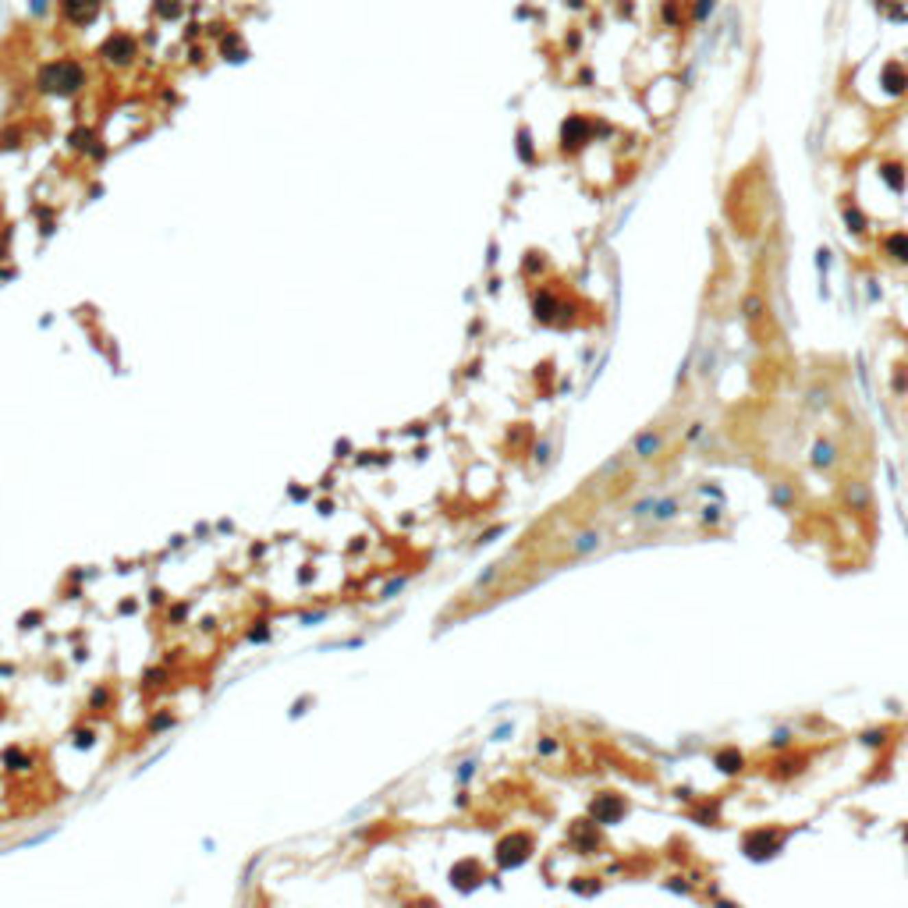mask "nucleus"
I'll return each instance as SVG.
<instances>
[{
	"label": "nucleus",
	"instance_id": "1",
	"mask_svg": "<svg viewBox=\"0 0 908 908\" xmlns=\"http://www.w3.org/2000/svg\"><path fill=\"white\" fill-rule=\"evenodd\" d=\"M82 86V68L71 60H57V64L39 71V89H53V93H75Z\"/></svg>",
	"mask_w": 908,
	"mask_h": 908
},
{
	"label": "nucleus",
	"instance_id": "2",
	"mask_svg": "<svg viewBox=\"0 0 908 908\" xmlns=\"http://www.w3.org/2000/svg\"><path fill=\"white\" fill-rule=\"evenodd\" d=\"M561 139H564V150H579L589 139V121L586 117H571L564 125V132H561Z\"/></svg>",
	"mask_w": 908,
	"mask_h": 908
},
{
	"label": "nucleus",
	"instance_id": "3",
	"mask_svg": "<svg viewBox=\"0 0 908 908\" xmlns=\"http://www.w3.org/2000/svg\"><path fill=\"white\" fill-rule=\"evenodd\" d=\"M883 252L894 263H908V231H894L883 238Z\"/></svg>",
	"mask_w": 908,
	"mask_h": 908
},
{
	"label": "nucleus",
	"instance_id": "4",
	"mask_svg": "<svg viewBox=\"0 0 908 908\" xmlns=\"http://www.w3.org/2000/svg\"><path fill=\"white\" fill-rule=\"evenodd\" d=\"M883 86L891 93H905L908 89V71L898 64V60H891V64L883 68Z\"/></svg>",
	"mask_w": 908,
	"mask_h": 908
},
{
	"label": "nucleus",
	"instance_id": "5",
	"mask_svg": "<svg viewBox=\"0 0 908 908\" xmlns=\"http://www.w3.org/2000/svg\"><path fill=\"white\" fill-rule=\"evenodd\" d=\"M880 178L891 184L894 192H901V189H905V181H908V174H905L901 163H883V167H880Z\"/></svg>",
	"mask_w": 908,
	"mask_h": 908
},
{
	"label": "nucleus",
	"instance_id": "6",
	"mask_svg": "<svg viewBox=\"0 0 908 908\" xmlns=\"http://www.w3.org/2000/svg\"><path fill=\"white\" fill-rule=\"evenodd\" d=\"M844 224H848V231H865V217L855 206H844Z\"/></svg>",
	"mask_w": 908,
	"mask_h": 908
},
{
	"label": "nucleus",
	"instance_id": "7",
	"mask_svg": "<svg viewBox=\"0 0 908 908\" xmlns=\"http://www.w3.org/2000/svg\"><path fill=\"white\" fill-rule=\"evenodd\" d=\"M664 22L667 25H678L681 22V0H667V4H664Z\"/></svg>",
	"mask_w": 908,
	"mask_h": 908
},
{
	"label": "nucleus",
	"instance_id": "8",
	"mask_svg": "<svg viewBox=\"0 0 908 908\" xmlns=\"http://www.w3.org/2000/svg\"><path fill=\"white\" fill-rule=\"evenodd\" d=\"M741 309H745V316H749V320H759V316H763V298H759V295H749Z\"/></svg>",
	"mask_w": 908,
	"mask_h": 908
},
{
	"label": "nucleus",
	"instance_id": "9",
	"mask_svg": "<svg viewBox=\"0 0 908 908\" xmlns=\"http://www.w3.org/2000/svg\"><path fill=\"white\" fill-rule=\"evenodd\" d=\"M550 313H553V298H550V295L536 298V316H540V320H550Z\"/></svg>",
	"mask_w": 908,
	"mask_h": 908
},
{
	"label": "nucleus",
	"instance_id": "10",
	"mask_svg": "<svg viewBox=\"0 0 908 908\" xmlns=\"http://www.w3.org/2000/svg\"><path fill=\"white\" fill-rule=\"evenodd\" d=\"M656 444H660V440L653 437V433H646V437H643V440H638V454H643V458H646V454H649V451H656Z\"/></svg>",
	"mask_w": 908,
	"mask_h": 908
},
{
	"label": "nucleus",
	"instance_id": "11",
	"mask_svg": "<svg viewBox=\"0 0 908 908\" xmlns=\"http://www.w3.org/2000/svg\"><path fill=\"white\" fill-rule=\"evenodd\" d=\"M710 8H713V0H699V4H695V22H703Z\"/></svg>",
	"mask_w": 908,
	"mask_h": 908
}]
</instances>
